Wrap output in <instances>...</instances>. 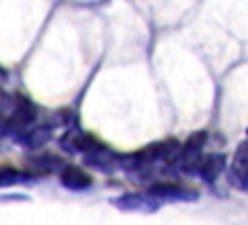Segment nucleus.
Returning a JSON list of instances; mask_svg holds the SVG:
<instances>
[{
  "label": "nucleus",
  "mask_w": 248,
  "mask_h": 225,
  "mask_svg": "<svg viewBox=\"0 0 248 225\" xmlns=\"http://www.w3.org/2000/svg\"><path fill=\"white\" fill-rule=\"evenodd\" d=\"M229 182L234 188L248 192V140L240 142L234 149L232 161L229 165Z\"/></svg>",
  "instance_id": "3"
},
{
  "label": "nucleus",
  "mask_w": 248,
  "mask_h": 225,
  "mask_svg": "<svg viewBox=\"0 0 248 225\" xmlns=\"http://www.w3.org/2000/svg\"><path fill=\"white\" fill-rule=\"evenodd\" d=\"M60 182L62 186H66L68 190H74V192H79V190H85L91 186V177L81 171L79 167H74V165H68L60 171Z\"/></svg>",
  "instance_id": "8"
},
{
  "label": "nucleus",
  "mask_w": 248,
  "mask_h": 225,
  "mask_svg": "<svg viewBox=\"0 0 248 225\" xmlns=\"http://www.w3.org/2000/svg\"><path fill=\"white\" fill-rule=\"evenodd\" d=\"M25 180V175L12 169V167H2L0 169V188H8L14 184H19Z\"/></svg>",
  "instance_id": "11"
},
{
  "label": "nucleus",
  "mask_w": 248,
  "mask_h": 225,
  "mask_svg": "<svg viewBox=\"0 0 248 225\" xmlns=\"http://www.w3.org/2000/svg\"><path fill=\"white\" fill-rule=\"evenodd\" d=\"M35 120V107L29 99L17 95L14 99V107L12 111L4 116V122H2V132L4 134H21L25 132L31 122Z\"/></svg>",
  "instance_id": "2"
},
{
  "label": "nucleus",
  "mask_w": 248,
  "mask_h": 225,
  "mask_svg": "<svg viewBox=\"0 0 248 225\" xmlns=\"http://www.w3.org/2000/svg\"><path fill=\"white\" fill-rule=\"evenodd\" d=\"M50 134H52V128L48 124H39V126H29L25 132H21L17 136L19 144L27 149H39L41 145H45L48 140H50Z\"/></svg>",
  "instance_id": "9"
},
{
  "label": "nucleus",
  "mask_w": 248,
  "mask_h": 225,
  "mask_svg": "<svg viewBox=\"0 0 248 225\" xmlns=\"http://www.w3.org/2000/svg\"><path fill=\"white\" fill-rule=\"evenodd\" d=\"M97 145H99V142L93 136L79 132V130H70L60 138V147L70 151V153H83L85 155L91 149H95Z\"/></svg>",
  "instance_id": "6"
},
{
  "label": "nucleus",
  "mask_w": 248,
  "mask_h": 225,
  "mask_svg": "<svg viewBox=\"0 0 248 225\" xmlns=\"http://www.w3.org/2000/svg\"><path fill=\"white\" fill-rule=\"evenodd\" d=\"M149 194L157 200H182V202H190V200H196L198 198V192L192 190V188H184L180 184H174V182H155L151 188H149Z\"/></svg>",
  "instance_id": "5"
},
{
  "label": "nucleus",
  "mask_w": 248,
  "mask_h": 225,
  "mask_svg": "<svg viewBox=\"0 0 248 225\" xmlns=\"http://www.w3.org/2000/svg\"><path fill=\"white\" fill-rule=\"evenodd\" d=\"M203 145H205V132H194L184 142V145H180V151L172 165L186 175H196L198 167L203 159V153H202Z\"/></svg>",
  "instance_id": "1"
},
{
  "label": "nucleus",
  "mask_w": 248,
  "mask_h": 225,
  "mask_svg": "<svg viewBox=\"0 0 248 225\" xmlns=\"http://www.w3.org/2000/svg\"><path fill=\"white\" fill-rule=\"evenodd\" d=\"M112 204L118 209L124 211H141V213H151L159 208V200L153 198L149 192L140 194V192H130V194H122L118 198L112 200Z\"/></svg>",
  "instance_id": "4"
},
{
  "label": "nucleus",
  "mask_w": 248,
  "mask_h": 225,
  "mask_svg": "<svg viewBox=\"0 0 248 225\" xmlns=\"http://www.w3.org/2000/svg\"><path fill=\"white\" fill-rule=\"evenodd\" d=\"M27 167L35 175H50V173H60L64 169V161L54 153H41V155L29 157Z\"/></svg>",
  "instance_id": "7"
},
{
  "label": "nucleus",
  "mask_w": 248,
  "mask_h": 225,
  "mask_svg": "<svg viewBox=\"0 0 248 225\" xmlns=\"http://www.w3.org/2000/svg\"><path fill=\"white\" fill-rule=\"evenodd\" d=\"M225 169V155L221 153H211V155H203L200 167H198V173L205 182H213Z\"/></svg>",
  "instance_id": "10"
}]
</instances>
